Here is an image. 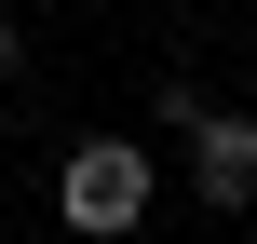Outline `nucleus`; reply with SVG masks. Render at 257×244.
Here are the masks:
<instances>
[{
  "instance_id": "nucleus-1",
  "label": "nucleus",
  "mask_w": 257,
  "mask_h": 244,
  "mask_svg": "<svg viewBox=\"0 0 257 244\" xmlns=\"http://www.w3.org/2000/svg\"><path fill=\"white\" fill-rule=\"evenodd\" d=\"M149 190H163V163L136 149V136H81L68 163H54V217L81 244H122L136 217H149Z\"/></svg>"
},
{
  "instance_id": "nucleus-2",
  "label": "nucleus",
  "mask_w": 257,
  "mask_h": 244,
  "mask_svg": "<svg viewBox=\"0 0 257 244\" xmlns=\"http://www.w3.org/2000/svg\"><path fill=\"white\" fill-rule=\"evenodd\" d=\"M176 149H190V190H203L217 217H244V204H257V109H203Z\"/></svg>"
},
{
  "instance_id": "nucleus-3",
  "label": "nucleus",
  "mask_w": 257,
  "mask_h": 244,
  "mask_svg": "<svg viewBox=\"0 0 257 244\" xmlns=\"http://www.w3.org/2000/svg\"><path fill=\"white\" fill-rule=\"evenodd\" d=\"M14 68H27V27H0V82H14Z\"/></svg>"
},
{
  "instance_id": "nucleus-4",
  "label": "nucleus",
  "mask_w": 257,
  "mask_h": 244,
  "mask_svg": "<svg viewBox=\"0 0 257 244\" xmlns=\"http://www.w3.org/2000/svg\"><path fill=\"white\" fill-rule=\"evenodd\" d=\"M244 54H257V14H244Z\"/></svg>"
},
{
  "instance_id": "nucleus-5",
  "label": "nucleus",
  "mask_w": 257,
  "mask_h": 244,
  "mask_svg": "<svg viewBox=\"0 0 257 244\" xmlns=\"http://www.w3.org/2000/svg\"><path fill=\"white\" fill-rule=\"evenodd\" d=\"M68 244H81V231H68Z\"/></svg>"
}]
</instances>
